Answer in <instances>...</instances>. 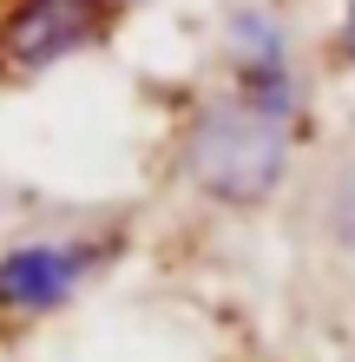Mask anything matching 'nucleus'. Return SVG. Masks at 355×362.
<instances>
[{
    "label": "nucleus",
    "instance_id": "nucleus-6",
    "mask_svg": "<svg viewBox=\"0 0 355 362\" xmlns=\"http://www.w3.org/2000/svg\"><path fill=\"white\" fill-rule=\"evenodd\" d=\"M342 53L355 59V0H349V20H342Z\"/></svg>",
    "mask_w": 355,
    "mask_h": 362
},
{
    "label": "nucleus",
    "instance_id": "nucleus-1",
    "mask_svg": "<svg viewBox=\"0 0 355 362\" xmlns=\"http://www.w3.org/2000/svg\"><path fill=\"white\" fill-rule=\"evenodd\" d=\"M289 165V119L263 112L237 93L211 99L184 139V172L191 185H204L211 198H231V204H250L263 198L270 185L283 178Z\"/></svg>",
    "mask_w": 355,
    "mask_h": 362
},
{
    "label": "nucleus",
    "instance_id": "nucleus-3",
    "mask_svg": "<svg viewBox=\"0 0 355 362\" xmlns=\"http://www.w3.org/2000/svg\"><path fill=\"white\" fill-rule=\"evenodd\" d=\"M99 264H106V250L92 238H27L0 257V310H13V316L59 310L66 296H79V284Z\"/></svg>",
    "mask_w": 355,
    "mask_h": 362
},
{
    "label": "nucleus",
    "instance_id": "nucleus-4",
    "mask_svg": "<svg viewBox=\"0 0 355 362\" xmlns=\"http://www.w3.org/2000/svg\"><path fill=\"white\" fill-rule=\"evenodd\" d=\"M231 73H237V99L250 105H263V112H277L296 125V73H289V47H283V33L270 27V13H237V27H231Z\"/></svg>",
    "mask_w": 355,
    "mask_h": 362
},
{
    "label": "nucleus",
    "instance_id": "nucleus-2",
    "mask_svg": "<svg viewBox=\"0 0 355 362\" xmlns=\"http://www.w3.org/2000/svg\"><path fill=\"white\" fill-rule=\"evenodd\" d=\"M125 0H0V79H33L106 40Z\"/></svg>",
    "mask_w": 355,
    "mask_h": 362
},
{
    "label": "nucleus",
    "instance_id": "nucleus-5",
    "mask_svg": "<svg viewBox=\"0 0 355 362\" xmlns=\"http://www.w3.org/2000/svg\"><path fill=\"white\" fill-rule=\"evenodd\" d=\"M316 224H323V238L342 250V257L355 264V158L336 165L323 185V204H316Z\"/></svg>",
    "mask_w": 355,
    "mask_h": 362
}]
</instances>
